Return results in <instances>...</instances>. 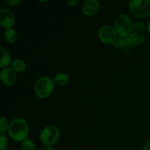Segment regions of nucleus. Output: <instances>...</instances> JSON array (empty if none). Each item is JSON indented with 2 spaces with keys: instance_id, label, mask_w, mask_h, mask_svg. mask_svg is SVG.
<instances>
[{
  "instance_id": "f257e3e1",
  "label": "nucleus",
  "mask_w": 150,
  "mask_h": 150,
  "mask_svg": "<svg viewBox=\"0 0 150 150\" xmlns=\"http://www.w3.org/2000/svg\"><path fill=\"white\" fill-rule=\"evenodd\" d=\"M7 133L10 139L15 142H23L28 139L27 137L29 133V128L27 122L21 117L13 119L10 122Z\"/></svg>"
},
{
  "instance_id": "f03ea898",
  "label": "nucleus",
  "mask_w": 150,
  "mask_h": 150,
  "mask_svg": "<svg viewBox=\"0 0 150 150\" xmlns=\"http://www.w3.org/2000/svg\"><path fill=\"white\" fill-rule=\"evenodd\" d=\"M53 79L48 76H42L35 81L34 90L37 97L40 99H45L51 95L54 89Z\"/></svg>"
},
{
  "instance_id": "7ed1b4c3",
  "label": "nucleus",
  "mask_w": 150,
  "mask_h": 150,
  "mask_svg": "<svg viewBox=\"0 0 150 150\" xmlns=\"http://www.w3.org/2000/svg\"><path fill=\"white\" fill-rule=\"evenodd\" d=\"M114 27L119 37L127 38L132 33L133 23L128 16L125 14H120L117 16L114 20Z\"/></svg>"
},
{
  "instance_id": "20e7f679",
  "label": "nucleus",
  "mask_w": 150,
  "mask_h": 150,
  "mask_svg": "<svg viewBox=\"0 0 150 150\" xmlns=\"http://www.w3.org/2000/svg\"><path fill=\"white\" fill-rule=\"evenodd\" d=\"M60 136V130L56 125H50L41 130L40 133V140L46 146H53L58 142Z\"/></svg>"
},
{
  "instance_id": "39448f33",
  "label": "nucleus",
  "mask_w": 150,
  "mask_h": 150,
  "mask_svg": "<svg viewBox=\"0 0 150 150\" xmlns=\"http://www.w3.org/2000/svg\"><path fill=\"white\" fill-rule=\"evenodd\" d=\"M130 13L136 18H146L150 16V1L131 0L129 2Z\"/></svg>"
},
{
  "instance_id": "423d86ee",
  "label": "nucleus",
  "mask_w": 150,
  "mask_h": 150,
  "mask_svg": "<svg viewBox=\"0 0 150 150\" xmlns=\"http://www.w3.org/2000/svg\"><path fill=\"white\" fill-rule=\"evenodd\" d=\"M98 38L104 44L114 45L118 39V34L114 26L105 25L99 29L98 33Z\"/></svg>"
},
{
  "instance_id": "0eeeda50",
  "label": "nucleus",
  "mask_w": 150,
  "mask_h": 150,
  "mask_svg": "<svg viewBox=\"0 0 150 150\" xmlns=\"http://www.w3.org/2000/svg\"><path fill=\"white\" fill-rule=\"evenodd\" d=\"M16 23V16L10 9L3 7L0 10V25L3 28H13Z\"/></svg>"
},
{
  "instance_id": "6e6552de",
  "label": "nucleus",
  "mask_w": 150,
  "mask_h": 150,
  "mask_svg": "<svg viewBox=\"0 0 150 150\" xmlns=\"http://www.w3.org/2000/svg\"><path fill=\"white\" fill-rule=\"evenodd\" d=\"M11 67H6V68L1 69L0 73V78H1V82L7 86H11L14 85L17 79V75Z\"/></svg>"
},
{
  "instance_id": "1a4fd4ad",
  "label": "nucleus",
  "mask_w": 150,
  "mask_h": 150,
  "mask_svg": "<svg viewBox=\"0 0 150 150\" xmlns=\"http://www.w3.org/2000/svg\"><path fill=\"white\" fill-rule=\"evenodd\" d=\"M100 3L97 0H86L81 6V11L86 16H93L99 12Z\"/></svg>"
},
{
  "instance_id": "9d476101",
  "label": "nucleus",
  "mask_w": 150,
  "mask_h": 150,
  "mask_svg": "<svg viewBox=\"0 0 150 150\" xmlns=\"http://www.w3.org/2000/svg\"><path fill=\"white\" fill-rule=\"evenodd\" d=\"M127 39L130 45H139L144 42L145 37L142 33L133 32L127 37Z\"/></svg>"
},
{
  "instance_id": "9b49d317",
  "label": "nucleus",
  "mask_w": 150,
  "mask_h": 150,
  "mask_svg": "<svg viewBox=\"0 0 150 150\" xmlns=\"http://www.w3.org/2000/svg\"><path fill=\"white\" fill-rule=\"evenodd\" d=\"M1 49V59L0 61V67L1 69L6 68L8 67V66L11 65L12 63V57L10 55V53L8 52L7 50H6L4 47H0Z\"/></svg>"
},
{
  "instance_id": "f8f14e48",
  "label": "nucleus",
  "mask_w": 150,
  "mask_h": 150,
  "mask_svg": "<svg viewBox=\"0 0 150 150\" xmlns=\"http://www.w3.org/2000/svg\"><path fill=\"white\" fill-rule=\"evenodd\" d=\"M54 83L59 86H64L68 83L69 76L64 73H58L53 78Z\"/></svg>"
},
{
  "instance_id": "ddd939ff",
  "label": "nucleus",
  "mask_w": 150,
  "mask_h": 150,
  "mask_svg": "<svg viewBox=\"0 0 150 150\" xmlns=\"http://www.w3.org/2000/svg\"><path fill=\"white\" fill-rule=\"evenodd\" d=\"M11 68H13L16 73H23L26 70V64L23 60L16 59L12 62Z\"/></svg>"
},
{
  "instance_id": "4468645a",
  "label": "nucleus",
  "mask_w": 150,
  "mask_h": 150,
  "mask_svg": "<svg viewBox=\"0 0 150 150\" xmlns=\"http://www.w3.org/2000/svg\"><path fill=\"white\" fill-rule=\"evenodd\" d=\"M4 38L9 43H14L18 38V33L13 28L5 29L4 32Z\"/></svg>"
},
{
  "instance_id": "2eb2a0df",
  "label": "nucleus",
  "mask_w": 150,
  "mask_h": 150,
  "mask_svg": "<svg viewBox=\"0 0 150 150\" xmlns=\"http://www.w3.org/2000/svg\"><path fill=\"white\" fill-rule=\"evenodd\" d=\"M113 45L115 48H120V49L124 50V51H127L131 47V45H130V43L127 41V38H122V37H119L117 40L116 41V42Z\"/></svg>"
},
{
  "instance_id": "dca6fc26",
  "label": "nucleus",
  "mask_w": 150,
  "mask_h": 150,
  "mask_svg": "<svg viewBox=\"0 0 150 150\" xmlns=\"http://www.w3.org/2000/svg\"><path fill=\"white\" fill-rule=\"evenodd\" d=\"M21 150H35L36 145L32 139H26V140L21 142Z\"/></svg>"
},
{
  "instance_id": "f3484780",
  "label": "nucleus",
  "mask_w": 150,
  "mask_h": 150,
  "mask_svg": "<svg viewBox=\"0 0 150 150\" xmlns=\"http://www.w3.org/2000/svg\"><path fill=\"white\" fill-rule=\"evenodd\" d=\"M10 122L5 117H1L0 118V134H5L8 131Z\"/></svg>"
},
{
  "instance_id": "a211bd4d",
  "label": "nucleus",
  "mask_w": 150,
  "mask_h": 150,
  "mask_svg": "<svg viewBox=\"0 0 150 150\" xmlns=\"http://www.w3.org/2000/svg\"><path fill=\"white\" fill-rule=\"evenodd\" d=\"M133 30H134L135 32L142 33V32L146 30V26L145 25V23L144 22L136 21V23H133Z\"/></svg>"
},
{
  "instance_id": "6ab92c4d",
  "label": "nucleus",
  "mask_w": 150,
  "mask_h": 150,
  "mask_svg": "<svg viewBox=\"0 0 150 150\" xmlns=\"http://www.w3.org/2000/svg\"><path fill=\"white\" fill-rule=\"evenodd\" d=\"M7 144L8 142L6 135L0 134V150H7Z\"/></svg>"
},
{
  "instance_id": "aec40b11",
  "label": "nucleus",
  "mask_w": 150,
  "mask_h": 150,
  "mask_svg": "<svg viewBox=\"0 0 150 150\" xmlns=\"http://www.w3.org/2000/svg\"><path fill=\"white\" fill-rule=\"evenodd\" d=\"M4 3L8 7H16L21 4V0H5Z\"/></svg>"
},
{
  "instance_id": "412c9836",
  "label": "nucleus",
  "mask_w": 150,
  "mask_h": 150,
  "mask_svg": "<svg viewBox=\"0 0 150 150\" xmlns=\"http://www.w3.org/2000/svg\"><path fill=\"white\" fill-rule=\"evenodd\" d=\"M66 4L70 7H76L79 5V1L78 0H67L66 1Z\"/></svg>"
},
{
  "instance_id": "4be33fe9",
  "label": "nucleus",
  "mask_w": 150,
  "mask_h": 150,
  "mask_svg": "<svg viewBox=\"0 0 150 150\" xmlns=\"http://www.w3.org/2000/svg\"><path fill=\"white\" fill-rule=\"evenodd\" d=\"M143 150H150V141L144 146Z\"/></svg>"
},
{
  "instance_id": "5701e85b",
  "label": "nucleus",
  "mask_w": 150,
  "mask_h": 150,
  "mask_svg": "<svg viewBox=\"0 0 150 150\" xmlns=\"http://www.w3.org/2000/svg\"><path fill=\"white\" fill-rule=\"evenodd\" d=\"M42 150H55L53 146H46L42 149Z\"/></svg>"
},
{
  "instance_id": "b1692460",
  "label": "nucleus",
  "mask_w": 150,
  "mask_h": 150,
  "mask_svg": "<svg viewBox=\"0 0 150 150\" xmlns=\"http://www.w3.org/2000/svg\"><path fill=\"white\" fill-rule=\"evenodd\" d=\"M146 31H147L148 33L150 34V21L146 24Z\"/></svg>"
},
{
  "instance_id": "393cba45",
  "label": "nucleus",
  "mask_w": 150,
  "mask_h": 150,
  "mask_svg": "<svg viewBox=\"0 0 150 150\" xmlns=\"http://www.w3.org/2000/svg\"><path fill=\"white\" fill-rule=\"evenodd\" d=\"M39 2H41V3H43V2H47V1H38Z\"/></svg>"
},
{
  "instance_id": "a878e982",
  "label": "nucleus",
  "mask_w": 150,
  "mask_h": 150,
  "mask_svg": "<svg viewBox=\"0 0 150 150\" xmlns=\"http://www.w3.org/2000/svg\"></svg>"
}]
</instances>
